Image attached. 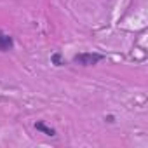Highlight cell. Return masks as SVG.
<instances>
[{
  "instance_id": "1",
  "label": "cell",
  "mask_w": 148,
  "mask_h": 148,
  "mask_svg": "<svg viewBox=\"0 0 148 148\" xmlns=\"http://www.w3.org/2000/svg\"><path fill=\"white\" fill-rule=\"evenodd\" d=\"M106 56L101 54V52H79L71 58V63L73 64H80V66H94L98 63H101Z\"/></svg>"
},
{
  "instance_id": "2",
  "label": "cell",
  "mask_w": 148,
  "mask_h": 148,
  "mask_svg": "<svg viewBox=\"0 0 148 148\" xmlns=\"http://www.w3.org/2000/svg\"><path fill=\"white\" fill-rule=\"evenodd\" d=\"M12 49H14V38L9 33L0 30V52H9Z\"/></svg>"
},
{
  "instance_id": "3",
  "label": "cell",
  "mask_w": 148,
  "mask_h": 148,
  "mask_svg": "<svg viewBox=\"0 0 148 148\" xmlns=\"http://www.w3.org/2000/svg\"><path fill=\"white\" fill-rule=\"evenodd\" d=\"M35 129H37L38 132L45 134V136H51V138H56V136H58L56 129H54V127H51V125H47L44 120H38V122H35Z\"/></svg>"
},
{
  "instance_id": "4",
  "label": "cell",
  "mask_w": 148,
  "mask_h": 148,
  "mask_svg": "<svg viewBox=\"0 0 148 148\" xmlns=\"http://www.w3.org/2000/svg\"><path fill=\"white\" fill-rule=\"evenodd\" d=\"M51 63L54 64V66H64L66 64V61H64V58H63V54L61 52H52V56H51Z\"/></svg>"
}]
</instances>
